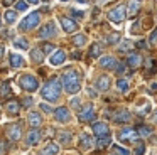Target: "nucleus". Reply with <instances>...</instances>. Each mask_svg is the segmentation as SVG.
I'll use <instances>...</instances> for the list:
<instances>
[{
	"mask_svg": "<svg viewBox=\"0 0 157 155\" xmlns=\"http://www.w3.org/2000/svg\"><path fill=\"white\" fill-rule=\"evenodd\" d=\"M59 94H61V83L58 78H51L41 89V96L48 101H58Z\"/></svg>",
	"mask_w": 157,
	"mask_h": 155,
	"instance_id": "f257e3e1",
	"label": "nucleus"
},
{
	"mask_svg": "<svg viewBox=\"0 0 157 155\" xmlns=\"http://www.w3.org/2000/svg\"><path fill=\"white\" fill-rule=\"evenodd\" d=\"M63 86H64V89L71 94L78 93V91L81 89L78 73H76V71H66V73L63 74Z\"/></svg>",
	"mask_w": 157,
	"mask_h": 155,
	"instance_id": "f03ea898",
	"label": "nucleus"
},
{
	"mask_svg": "<svg viewBox=\"0 0 157 155\" xmlns=\"http://www.w3.org/2000/svg\"><path fill=\"white\" fill-rule=\"evenodd\" d=\"M39 20H41V15H39V12L29 13V15L21 22V29H22V30H32V29H34V27L39 24Z\"/></svg>",
	"mask_w": 157,
	"mask_h": 155,
	"instance_id": "7ed1b4c3",
	"label": "nucleus"
},
{
	"mask_svg": "<svg viewBox=\"0 0 157 155\" xmlns=\"http://www.w3.org/2000/svg\"><path fill=\"white\" fill-rule=\"evenodd\" d=\"M21 86L24 88L25 91H32V93H34L39 84H37V79H36L32 74H24V76L21 78Z\"/></svg>",
	"mask_w": 157,
	"mask_h": 155,
	"instance_id": "20e7f679",
	"label": "nucleus"
},
{
	"mask_svg": "<svg viewBox=\"0 0 157 155\" xmlns=\"http://www.w3.org/2000/svg\"><path fill=\"white\" fill-rule=\"evenodd\" d=\"M137 138H139V131H135L133 128H123L118 133V140L120 142H130V143H135Z\"/></svg>",
	"mask_w": 157,
	"mask_h": 155,
	"instance_id": "39448f33",
	"label": "nucleus"
},
{
	"mask_svg": "<svg viewBox=\"0 0 157 155\" xmlns=\"http://www.w3.org/2000/svg\"><path fill=\"white\" fill-rule=\"evenodd\" d=\"M95 120V111H93V104L88 103L79 110V121H91Z\"/></svg>",
	"mask_w": 157,
	"mask_h": 155,
	"instance_id": "423d86ee",
	"label": "nucleus"
},
{
	"mask_svg": "<svg viewBox=\"0 0 157 155\" xmlns=\"http://www.w3.org/2000/svg\"><path fill=\"white\" fill-rule=\"evenodd\" d=\"M123 15H125V7L123 5H118L117 9H113L108 12V19L112 20V22H117V24H120L123 20Z\"/></svg>",
	"mask_w": 157,
	"mask_h": 155,
	"instance_id": "0eeeda50",
	"label": "nucleus"
},
{
	"mask_svg": "<svg viewBox=\"0 0 157 155\" xmlns=\"http://www.w3.org/2000/svg\"><path fill=\"white\" fill-rule=\"evenodd\" d=\"M56 36V25L54 22H48L41 30H39V37L41 39H51V37Z\"/></svg>",
	"mask_w": 157,
	"mask_h": 155,
	"instance_id": "6e6552de",
	"label": "nucleus"
},
{
	"mask_svg": "<svg viewBox=\"0 0 157 155\" xmlns=\"http://www.w3.org/2000/svg\"><path fill=\"white\" fill-rule=\"evenodd\" d=\"M100 66H101L103 69H117V67H118V62H117V59L113 56H103L101 59H100Z\"/></svg>",
	"mask_w": 157,
	"mask_h": 155,
	"instance_id": "1a4fd4ad",
	"label": "nucleus"
},
{
	"mask_svg": "<svg viewBox=\"0 0 157 155\" xmlns=\"http://www.w3.org/2000/svg\"><path fill=\"white\" fill-rule=\"evenodd\" d=\"M54 118L59 123H68L69 121V110L66 106H59L58 110L54 111Z\"/></svg>",
	"mask_w": 157,
	"mask_h": 155,
	"instance_id": "9d476101",
	"label": "nucleus"
},
{
	"mask_svg": "<svg viewBox=\"0 0 157 155\" xmlns=\"http://www.w3.org/2000/svg\"><path fill=\"white\" fill-rule=\"evenodd\" d=\"M93 133L96 137H106L108 135V127H106L105 121H95L93 123Z\"/></svg>",
	"mask_w": 157,
	"mask_h": 155,
	"instance_id": "9b49d317",
	"label": "nucleus"
},
{
	"mask_svg": "<svg viewBox=\"0 0 157 155\" xmlns=\"http://www.w3.org/2000/svg\"><path fill=\"white\" fill-rule=\"evenodd\" d=\"M7 137L10 138L12 142H19V138H21V127H19V125H9L7 127Z\"/></svg>",
	"mask_w": 157,
	"mask_h": 155,
	"instance_id": "f8f14e48",
	"label": "nucleus"
},
{
	"mask_svg": "<svg viewBox=\"0 0 157 155\" xmlns=\"http://www.w3.org/2000/svg\"><path fill=\"white\" fill-rule=\"evenodd\" d=\"M128 120H130V113L127 110H118L113 115V121L115 123H127Z\"/></svg>",
	"mask_w": 157,
	"mask_h": 155,
	"instance_id": "ddd939ff",
	"label": "nucleus"
},
{
	"mask_svg": "<svg viewBox=\"0 0 157 155\" xmlns=\"http://www.w3.org/2000/svg\"><path fill=\"white\" fill-rule=\"evenodd\" d=\"M39 140H41V133H39V130H31L27 133V137H25V142H27L29 145H37Z\"/></svg>",
	"mask_w": 157,
	"mask_h": 155,
	"instance_id": "4468645a",
	"label": "nucleus"
},
{
	"mask_svg": "<svg viewBox=\"0 0 157 155\" xmlns=\"http://www.w3.org/2000/svg\"><path fill=\"white\" fill-rule=\"evenodd\" d=\"M79 145H81L83 150H90L91 145H93V138L90 137L88 133H81L79 135Z\"/></svg>",
	"mask_w": 157,
	"mask_h": 155,
	"instance_id": "2eb2a0df",
	"label": "nucleus"
},
{
	"mask_svg": "<svg viewBox=\"0 0 157 155\" xmlns=\"http://www.w3.org/2000/svg\"><path fill=\"white\" fill-rule=\"evenodd\" d=\"M64 59H66L64 51H56V52L51 56V64L52 66H59V64L64 62Z\"/></svg>",
	"mask_w": 157,
	"mask_h": 155,
	"instance_id": "dca6fc26",
	"label": "nucleus"
},
{
	"mask_svg": "<svg viewBox=\"0 0 157 155\" xmlns=\"http://www.w3.org/2000/svg\"><path fill=\"white\" fill-rule=\"evenodd\" d=\"M96 88H98L100 91H106L110 88V78L108 76H100L98 79H96Z\"/></svg>",
	"mask_w": 157,
	"mask_h": 155,
	"instance_id": "f3484780",
	"label": "nucleus"
},
{
	"mask_svg": "<svg viewBox=\"0 0 157 155\" xmlns=\"http://www.w3.org/2000/svg\"><path fill=\"white\" fill-rule=\"evenodd\" d=\"M127 64H128L130 67H139L140 64H142V57H140V54H130V56L127 57Z\"/></svg>",
	"mask_w": 157,
	"mask_h": 155,
	"instance_id": "a211bd4d",
	"label": "nucleus"
},
{
	"mask_svg": "<svg viewBox=\"0 0 157 155\" xmlns=\"http://www.w3.org/2000/svg\"><path fill=\"white\" fill-rule=\"evenodd\" d=\"M58 152H59V147L56 143H48L42 148L41 155H58Z\"/></svg>",
	"mask_w": 157,
	"mask_h": 155,
	"instance_id": "6ab92c4d",
	"label": "nucleus"
},
{
	"mask_svg": "<svg viewBox=\"0 0 157 155\" xmlns=\"http://www.w3.org/2000/svg\"><path fill=\"white\" fill-rule=\"evenodd\" d=\"M19 108H21V104H19V101H9L7 104H5V110H7L9 115H19Z\"/></svg>",
	"mask_w": 157,
	"mask_h": 155,
	"instance_id": "aec40b11",
	"label": "nucleus"
},
{
	"mask_svg": "<svg viewBox=\"0 0 157 155\" xmlns=\"http://www.w3.org/2000/svg\"><path fill=\"white\" fill-rule=\"evenodd\" d=\"M140 103H142V106H137V113H139V116H145V115H149L150 111V104L147 100H140Z\"/></svg>",
	"mask_w": 157,
	"mask_h": 155,
	"instance_id": "412c9836",
	"label": "nucleus"
},
{
	"mask_svg": "<svg viewBox=\"0 0 157 155\" xmlns=\"http://www.w3.org/2000/svg\"><path fill=\"white\" fill-rule=\"evenodd\" d=\"M61 25L66 32H73V30H76V27H78L76 22H73L71 19H61Z\"/></svg>",
	"mask_w": 157,
	"mask_h": 155,
	"instance_id": "4be33fe9",
	"label": "nucleus"
},
{
	"mask_svg": "<svg viewBox=\"0 0 157 155\" xmlns=\"http://www.w3.org/2000/svg\"><path fill=\"white\" fill-rule=\"evenodd\" d=\"M29 123H31V127H32V128L41 127V123H42L41 115H39V113H31V115H29Z\"/></svg>",
	"mask_w": 157,
	"mask_h": 155,
	"instance_id": "5701e85b",
	"label": "nucleus"
},
{
	"mask_svg": "<svg viewBox=\"0 0 157 155\" xmlns=\"http://www.w3.org/2000/svg\"><path fill=\"white\" fill-rule=\"evenodd\" d=\"M31 59L37 64L42 62V59H44V51L42 49H32L31 51Z\"/></svg>",
	"mask_w": 157,
	"mask_h": 155,
	"instance_id": "b1692460",
	"label": "nucleus"
},
{
	"mask_svg": "<svg viewBox=\"0 0 157 155\" xmlns=\"http://www.w3.org/2000/svg\"><path fill=\"white\" fill-rule=\"evenodd\" d=\"M140 3H142V0H128L127 7H128V13H130V15L137 13V10L140 9Z\"/></svg>",
	"mask_w": 157,
	"mask_h": 155,
	"instance_id": "393cba45",
	"label": "nucleus"
},
{
	"mask_svg": "<svg viewBox=\"0 0 157 155\" xmlns=\"http://www.w3.org/2000/svg\"><path fill=\"white\" fill-rule=\"evenodd\" d=\"M10 64H12V67H22L24 66V57L12 52L10 54Z\"/></svg>",
	"mask_w": 157,
	"mask_h": 155,
	"instance_id": "a878e982",
	"label": "nucleus"
},
{
	"mask_svg": "<svg viewBox=\"0 0 157 155\" xmlns=\"http://www.w3.org/2000/svg\"><path fill=\"white\" fill-rule=\"evenodd\" d=\"M58 138H59V142H63V143H69V142H71V138H73V135L69 133V131H59Z\"/></svg>",
	"mask_w": 157,
	"mask_h": 155,
	"instance_id": "bb28decb",
	"label": "nucleus"
},
{
	"mask_svg": "<svg viewBox=\"0 0 157 155\" xmlns=\"http://www.w3.org/2000/svg\"><path fill=\"white\" fill-rule=\"evenodd\" d=\"M112 155H130L128 150H125V148L118 147V145H113L112 147Z\"/></svg>",
	"mask_w": 157,
	"mask_h": 155,
	"instance_id": "cd10ccee",
	"label": "nucleus"
},
{
	"mask_svg": "<svg viewBox=\"0 0 157 155\" xmlns=\"http://www.w3.org/2000/svg\"><path fill=\"white\" fill-rule=\"evenodd\" d=\"M73 42H75L78 47H81V46H85V44H86V37L83 36V34H76V36L73 37Z\"/></svg>",
	"mask_w": 157,
	"mask_h": 155,
	"instance_id": "c85d7f7f",
	"label": "nucleus"
},
{
	"mask_svg": "<svg viewBox=\"0 0 157 155\" xmlns=\"http://www.w3.org/2000/svg\"><path fill=\"white\" fill-rule=\"evenodd\" d=\"M4 17H5V22H7V24H14L15 20H17V13L12 12V10H7Z\"/></svg>",
	"mask_w": 157,
	"mask_h": 155,
	"instance_id": "c756f323",
	"label": "nucleus"
},
{
	"mask_svg": "<svg viewBox=\"0 0 157 155\" xmlns=\"http://www.w3.org/2000/svg\"><path fill=\"white\" fill-rule=\"evenodd\" d=\"M106 145H110V137H98V142H96V147L98 148H105Z\"/></svg>",
	"mask_w": 157,
	"mask_h": 155,
	"instance_id": "7c9ffc66",
	"label": "nucleus"
},
{
	"mask_svg": "<svg viewBox=\"0 0 157 155\" xmlns=\"http://www.w3.org/2000/svg\"><path fill=\"white\" fill-rule=\"evenodd\" d=\"M14 44L17 47H21V49H29V42L24 39V37H17V39L14 40Z\"/></svg>",
	"mask_w": 157,
	"mask_h": 155,
	"instance_id": "2f4dec72",
	"label": "nucleus"
},
{
	"mask_svg": "<svg viewBox=\"0 0 157 155\" xmlns=\"http://www.w3.org/2000/svg\"><path fill=\"white\" fill-rule=\"evenodd\" d=\"M132 49H133L132 40H122V44H120V51H122V52H125V51H132Z\"/></svg>",
	"mask_w": 157,
	"mask_h": 155,
	"instance_id": "473e14b6",
	"label": "nucleus"
},
{
	"mask_svg": "<svg viewBox=\"0 0 157 155\" xmlns=\"http://www.w3.org/2000/svg\"><path fill=\"white\" fill-rule=\"evenodd\" d=\"M0 94H2V96H10V94H12L10 84H9V83L2 84V88H0Z\"/></svg>",
	"mask_w": 157,
	"mask_h": 155,
	"instance_id": "72a5a7b5",
	"label": "nucleus"
},
{
	"mask_svg": "<svg viewBox=\"0 0 157 155\" xmlns=\"http://www.w3.org/2000/svg\"><path fill=\"white\" fill-rule=\"evenodd\" d=\"M117 86H118V89L122 91V93H125V91L128 89V83H127V79H118L117 81Z\"/></svg>",
	"mask_w": 157,
	"mask_h": 155,
	"instance_id": "f704fd0d",
	"label": "nucleus"
},
{
	"mask_svg": "<svg viewBox=\"0 0 157 155\" xmlns=\"http://www.w3.org/2000/svg\"><path fill=\"white\" fill-rule=\"evenodd\" d=\"M15 10H19V12H24V10H27V2H24V0H19V2L15 3Z\"/></svg>",
	"mask_w": 157,
	"mask_h": 155,
	"instance_id": "c9c22d12",
	"label": "nucleus"
},
{
	"mask_svg": "<svg viewBox=\"0 0 157 155\" xmlns=\"http://www.w3.org/2000/svg\"><path fill=\"white\" fill-rule=\"evenodd\" d=\"M118 40H120L118 32H113V34H110V36H108V42L110 44H115V42H118Z\"/></svg>",
	"mask_w": 157,
	"mask_h": 155,
	"instance_id": "e433bc0d",
	"label": "nucleus"
},
{
	"mask_svg": "<svg viewBox=\"0 0 157 155\" xmlns=\"http://www.w3.org/2000/svg\"><path fill=\"white\" fill-rule=\"evenodd\" d=\"M150 133H152V130H150L149 127H142V128L139 130V135H142V137H149Z\"/></svg>",
	"mask_w": 157,
	"mask_h": 155,
	"instance_id": "4c0bfd02",
	"label": "nucleus"
},
{
	"mask_svg": "<svg viewBox=\"0 0 157 155\" xmlns=\"http://www.w3.org/2000/svg\"><path fill=\"white\" fill-rule=\"evenodd\" d=\"M98 54H100V47H98V44H95V46L91 47V51H90V56H91V57H98Z\"/></svg>",
	"mask_w": 157,
	"mask_h": 155,
	"instance_id": "58836bf2",
	"label": "nucleus"
},
{
	"mask_svg": "<svg viewBox=\"0 0 157 155\" xmlns=\"http://www.w3.org/2000/svg\"><path fill=\"white\" fill-rule=\"evenodd\" d=\"M42 51H44V54H51L52 51H54V46H52V44H44V46H42Z\"/></svg>",
	"mask_w": 157,
	"mask_h": 155,
	"instance_id": "ea45409f",
	"label": "nucleus"
},
{
	"mask_svg": "<svg viewBox=\"0 0 157 155\" xmlns=\"http://www.w3.org/2000/svg\"><path fill=\"white\" fill-rule=\"evenodd\" d=\"M149 42L152 44V46H155V44H157V29L154 30L152 34H150V37H149Z\"/></svg>",
	"mask_w": 157,
	"mask_h": 155,
	"instance_id": "a19ab883",
	"label": "nucleus"
},
{
	"mask_svg": "<svg viewBox=\"0 0 157 155\" xmlns=\"http://www.w3.org/2000/svg\"><path fill=\"white\" fill-rule=\"evenodd\" d=\"M32 103H34V100H32L31 96H27V98H24V100H22V104H24V106H31Z\"/></svg>",
	"mask_w": 157,
	"mask_h": 155,
	"instance_id": "79ce46f5",
	"label": "nucleus"
},
{
	"mask_svg": "<svg viewBox=\"0 0 157 155\" xmlns=\"http://www.w3.org/2000/svg\"><path fill=\"white\" fill-rule=\"evenodd\" d=\"M41 110L44 111V113H52V108L49 106V104H46V103H42V104H41Z\"/></svg>",
	"mask_w": 157,
	"mask_h": 155,
	"instance_id": "37998d69",
	"label": "nucleus"
},
{
	"mask_svg": "<svg viewBox=\"0 0 157 155\" xmlns=\"http://www.w3.org/2000/svg\"><path fill=\"white\" fill-rule=\"evenodd\" d=\"M69 104H71L73 108H78L79 106V100H78V98H73V100L69 101Z\"/></svg>",
	"mask_w": 157,
	"mask_h": 155,
	"instance_id": "c03bdc74",
	"label": "nucleus"
},
{
	"mask_svg": "<svg viewBox=\"0 0 157 155\" xmlns=\"http://www.w3.org/2000/svg\"><path fill=\"white\" fill-rule=\"evenodd\" d=\"M144 150H145V148H144V145H142V143H140L139 147L135 148V155H142V153H144Z\"/></svg>",
	"mask_w": 157,
	"mask_h": 155,
	"instance_id": "a18cd8bd",
	"label": "nucleus"
},
{
	"mask_svg": "<svg viewBox=\"0 0 157 155\" xmlns=\"http://www.w3.org/2000/svg\"><path fill=\"white\" fill-rule=\"evenodd\" d=\"M69 12H71V15H75V17H83V12H78V10H69Z\"/></svg>",
	"mask_w": 157,
	"mask_h": 155,
	"instance_id": "49530a36",
	"label": "nucleus"
},
{
	"mask_svg": "<svg viewBox=\"0 0 157 155\" xmlns=\"http://www.w3.org/2000/svg\"><path fill=\"white\" fill-rule=\"evenodd\" d=\"M150 120H152V123H157V110L152 113V116H150Z\"/></svg>",
	"mask_w": 157,
	"mask_h": 155,
	"instance_id": "de8ad7c7",
	"label": "nucleus"
},
{
	"mask_svg": "<svg viewBox=\"0 0 157 155\" xmlns=\"http://www.w3.org/2000/svg\"><path fill=\"white\" fill-rule=\"evenodd\" d=\"M150 93H157V84L155 83L150 84Z\"/></svg>",
	"mask_w": 157,
	"mask_h": 155,
	"instance_id": "09e8293b",
	"label": "nucleus"
},
{
	"mask_svg": "<svg viewBox=\"0 0 157 155\" xmlns=\"http://www.w3.org/2000/svg\"><path fill=\"white\" fill-rule=\"evenodd\" d=\"M5 150V147H4V143H2V142H0V153H2V152Z\"/></svg>",
	"mask_w": 157,
	"mask_h": 155,
	"instance_id": "8fccbe9b",
	"label": "nucleus"
},
{
	"mask_svg": "<svg viewBox=\"0 0 157 155\" xmlns=\"http://www.w3.org/2000/svg\"><path fill=\"white\" fill-rule=\"evenodd\" d=\"M12 2H14V0H4V3H5V5H10Z\"/></svg>",
	"mask_w": 157,
	"mask_h": 155,
	"instance_id": "3c124183",
	"label": "nucleus"
},
{
	"mask_svg": "<svg viewBox=\"0 0 157 155\" xmlns=\"http://www.w3.org/2000/svg\"><path fill=\"white\" fill-rule=\"evenodd\" d=\"M27 2H31V3H37L39 0H27Z\"/></svg>",
	"mask_w": 157,
	"mask_h": 155,
	"instance_id": "603ef678",
	"label": "nucleus"
},
{
	"mask_svg": "<svg viewBox=\"0 0 157 155\" xmlns=\"http://www.w3.org/2000/svg\"><path fill=\"white\" fill-rule=\"evenodd\" d=\"M61 2H68V0H61Z\"/></svg>",
	"mask_w": 157,
	"mask_h": 155,
	"instance_id": "864d4df0",
	"label": "nucleus"
},
{
	"mask_svg": "<svg viewBox=\"0 0 157 155\" xmlns=\"http://www.w3.org/2000/svg\"><path fill=\"white\" fill-rule=\"evenodd\" d=\"M44 2H48V0H44Z\"/></svg>",
	"mask_w": 157,
	"mask_h": 155,
	"instance_id": "5fc2aeb1",
	"label": "nucleus"
}]
</instances>
